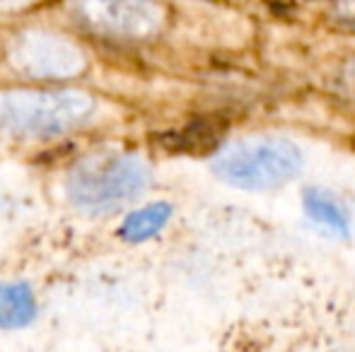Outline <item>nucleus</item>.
I'll return each mask as SVG.
<instances>
[{
  "mask_svg": "<svg viewBox=\"0 0 355 352\" xmlns=\"http://www.w3.org/2000/svg\"><path fill=\"white\" fill-rule=\"evenodd\" d=\"M150 183V169L131 155H94L83 160L68 176V193L80 210L112 212L128 205Z\"/></svg>",
  "mask_w": 355,
  "mask_h": 352,
  "instance_id": "f03ea898",
  "label": "nucleus"
},
{
  "mask_svg": "<svg viewBox=\"0 0 355 352\" xmlns=\"http://www.w3.org/2000/svg\"><path fill=\"white\" fill-rule=\"evenodd\" d=\"M78 12L89 27L121 37H150L162 24L153 0H78Z\"/></svg>",
  "mask_w": 355,
  "mask_h": 352,
  "instance_id": "39448f33",
  "label": "nucleus"
},
{
  "mask_svg": "<svg viewBox=\"0 0 355 352\" xmlns=\"http://www.w3.org/2000/svg\"><path fill=\"white\" fill-rule=\"evenodd\" d=\"M37 316V302L24 282H0V328H24Z\"/></svg>",
  "mask_w": 355,
  "mask_h": 352,
  "instance_id": "423d86ee",
  "label": "nucleus"
},
{
  "mask_svg": "<svg viewBox=\"0 0 355 352\" xmlns=\"http://www.w3.org/2000/svg\"><path fill=\"white\" fill-rule=\"evenodd\" d=\"M304 212L307 217H312L314 222L329 227L336 234L346 237L348 234V212L343 210V205L331 196V193L322 191V188H307L304 191Z\"/></svg>",
  "mask_w": 355,
  "mask_h": 352,
  "instance_id": "0eeeda50",
  "label": "nucleus"
},
{
  "mask_svg": "<svg viewBox=\"0 0 355 352\" xmlns=\"http://www.w3.org/2000/svg\"><path fill=\"white\" fill-rule=\"evenodd\" d=\"M302 169V152L283 138H247L232 142L213 160V172L225 183L247 191H271Z\"/></svg>",
  "mask_w": 355,
  "mask_h": 352,
  "instance_id": "7ed1b4c3",
  "label": "nucleus"
},
{
  "mask_svg": "<svg viewBox=\"0 0 355 352\" xmlns=\"http://www.w3.org/2000/svg\"><path fill=\"white\" fill-rule=\"evenodd\" d=\"M10 63L32 77H71L83 71L85 58L58 34L22 32L10 44Z\"/></svg>",
  "mask_w": 355,
  "mask_h": 352,
  "instance_id": "20e7f679",
  "label": "nucleus"
},
{
  "mask_svg": "<svg viewBox=\"0 0 355 352\" xmlns=\"http://www.w3.org/2000/svg\"><path fill=\"white\" fill-rule=\"evenodd\" d=\"M94 111L87 92H34L10 89L0 92V136L44 140L78 128Z\"/></svg>",
  "mask_w": 355,
  "mask_h": 352,
  "instance_id": "f257e3e1",
  "label": "nucleus"
},
{
  "mask_svg": "<svg viewBox=\"0 0 355 352\" xmlns=\"http://www.w3.org/2000/svg\"><path fill=\"white\" fill-rule=\"evenodd\" d=\"M172 217V205L167 203H153V205H145L141 210L131 212V215L123 220L121 225V237L126 241H145L150 237H155L164 225L167 220Z\"/></svg>",
  "mask_w": 355,
  "mask_h": 352,
  "instance_id": "6e6552de",
  "label": "nucleus"
}]
</instances>
